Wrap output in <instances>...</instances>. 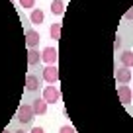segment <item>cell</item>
<instances>
[{"mask_svg": "<svg viewBox=\"0 0 133 133\" xmlns=\"http://www.w3.org/2000/svg\"><path fill=\"white\" fill-rule=\"evenodd\" d=\"M33 116H35V114H33V108L29 104H22L20 108H18V121H20V123H29V121L33 119Z\"/></svg>", "mask_w": 133, "mask_h": 133, "instance_id": "cell-1", "label": "cell"}, {"mask_svg": "<svg viewBox=\"0 0 133 133\" xmlns=\"http://www.w3.org/2000/svg\"><path fill=\"white\" fill-rule=\"evenodd\" d=\"M59 59V51L57 47H45L41 51V61H45V65H55Z\"/></svg>", "mask_w": 133, "mask_h": 133, "instance_id": "cell-2", "label": "cell"}, {"mask_svg": "<svg viewBox=\"0 0 133 133\" xmlns=\"http://www.w3.org/2000/svg\"><path fill=\"white\" fill-rule=\"evenodd\" d=\"M59 98H61V92H59L55 86H45L43 88V102L55 104V102H59Z\"/></svg>", "mask_w": 133, "mask_h": 133, "instance_id": "cell-3", "label": "cell"}, {"mask_svg": "<svg viewBox=\"0 0 133 133\" xmlns=\"http://www.w3.org/2000/svg\"><path fill=\"white\" fill-rule=\"evenodd\" d=\"M43 80H47L49 84L57 82L59 80V69L55 65H47L45 69H43Z\"/></svg>", "mask_w": 133, "mask_h": 133, "instance_id": "cell-4", "label": "cell"}, {"mask_svg": "<svg viewBox=\"0 0 133 133\" xmlns=\"http://www.w3.org/2000/svg\"><path fill=\"white\" fill-rule=\"evenodd\" d=\"M39 41H41V37H39V33L35 29H28L25 31V43H28L29 49H37Z\"/></svg>", "mask_w": 133, "mask_h": 133, "instance_id": "cell-5", "label": "cell"}, {"mask_svg": "<svg viewBox=\"0 0 133 133\" xmlns=\"http://www.w3.org/2000/svg\"><path fill=\"white\" fill-rule=\"evenodd\" d=\"M117 98H119V102H123V104H129L133 98V92L129 86H125V84H121V86H117Z\"/></svg>", "mask_w": 133, "mask_h": 133, "instance_id": "cell-6", "label": "cell"}, {"mask_svg": "<svg viewBox=\"0 0 133 133\" xmlns=\"http://www.w3.org/2000/svg\"><path fill=\"white\" fill-rule=\"evenodd\" d=\"M116 80L119 84H127L129 80H131V71H129L127 66H119L116 71Z\"/></svg>", "mask_w": 133, "mask_h": 133, "instance_id": "cell-7", "label": "cell"}, {"mask_svg": "<svg viewBox=\"0 0 133 133\" xmlns=\"http://www.w3.org/2000/svg\"><path fill=\"white\" fill-rule=\"evenodd\" d=\"M31 108H33L35 116H45L47 114V102H43V98H37V100H33Z\"/></svg>", "mask_w": 133, "mask_h": 133, "instance_id": "cell-8", "label": "cell"}, {"mask_svg": "<svg viewBox=\"0 0 133 133\" xmlns=\"http://www.w3.org/2000/svg\"><path fill=\"white\" fill-rule=\"evenodd\" d=\"M39 88V78L35 75H28V78H25V90H37Z\"/></svg>", "mask_w": 133, "mask_h": 133, "instance_id": "cell-9", "label": "cell"}, {"mask_svg": "<svg viewBox=\"0 0 133 133\" xmlns=\"http://www.w3.org/2000/svg\"><path fill=\"white\" fill-rule=\"evenodd\" d=\"M29 20H31V24H43V20H45V14H43V10L33 8V10H31V16H29Z\"/></svg>", "mask_w": 133, "mask_h": 133, "instance_id": "cell-10", "label": "cell"}, {"mask_svg": "<svg viewBox=\"0 0 133 133\" xmlns=\"http://www.w3.org/2000/svg\"><path fill=\"white\" fill-rule=\"evenodd\" d=\"M39 61H41V53H39L37 49H29V51H28V63H29L31 66H35Z\"/></svg>", "mask_w": 133, "mask_h": 133, "instance_id": "cell-11", "label": "cell"}, {"mask_svg": "<svg viewBox=\"0 0 133 133\" xmlns=\"http://www.w3.org/2000/svg\"><path fill=\"white\" fill-rule=\"evenodd\" d=\"M51 12H53L55 16H61V14L65 12V2H63V0H53V2H51Z\"/></svg>", "mask_w": 133, "mask_h": 133, "instance_id": "cell-12", "label": "cell"}, {"mask_svg": "<svg viewBox=\"0 0 133 133\" xmlns=\"http://www.w3.org/2000/svg\"><path fill=\"white\" fill-rule=\"evenodd\" d=\"M119 59H121V65L123 66H127V69L133 66V53L131 51H123V53L119 55Z\"/></svg>", "mask_w": 133, "mask_h": 133, "instance_id": "cell-13", "label": "cell"}, {"mask_svg": "<svg viewBox=\"0 0 133 133\" xmlns=\"http://www.w3.org/2000/svg\"><path fill=\"white\" fill-rule=\"evenodd\" d=\"M49 33H51V37H53V39L59 41V39H61V24H53L49 28Z\"/></svg>", "mask_w": 133, "mask_h": 133, "instance_id": "cell-14", "label": "cell"}, {"mask_svg": "<svg viewBox=\"0 0 133 133\" xmlns=\"http://www.w3.org/2000/svg\"><path fill=\"white\" fill-rule=\"evenodd\" d=\"M20 6L22 8H28V10H33L35 8V0H20Z\"/></svg>", "mask_w": 133, "mask_h": 133, "instance_id": "cell-15", "label": "cell"}, {"mask_svg": "<svg viewBox=\"0 0 133 133\" xmlns=\"http://www.w3.org/2000/svg\"><path fill=\"white\" fill-rule=\"evenodd\" d=\"M59 133H75V129H72L71 125H63V127L59 129Z\"/></svg>", "mask_w": 133, "mask_h": 133, "instance_id": "cell-16", "label": "cell"}, {"mask_svg": "<svg viewBox=\"0 0 133 133\" xmlns=\"http://www.w3.org/2000/svg\"><path fill=\"white\" fill-rule=\"evenodd\" d=\"M29 133H45V131H43V127H33Z\"/></svg>", "mask_w": 133, "mask_h": 133, "instance_id": "cell-17", "label": "cell"}, {"mask_svg": "<svg viewBox=\"0 0 133 133\" xmlns=\"http://www.w3.org/2000/svg\"><path fill=\"white\" fill-rule=\"evenodd\" d=\"M14 133H28V131H24V129H18V131H14Z\"/></svg>", "mask_w": 133, "mask_h": 133, "instance_id": "cell-18", "label": "cell"}, {"mask_svg": "<svg viewBox=\"0 0 133 133\" xmlns=\"http://www.w3.org/2000/svg\"><path fill=\"white\" fill-rule=\"evenodd\" d=\"M2 133H12V131H8V129H4V131H2Z\"/></svg>", "mask_w": 133, "mask_h": 133, "instance_id": "cell-19", "label": "cell"}, {"mask_svg": "<svg viewBox=\"0 0 133 133\" xmlns=\"http://www.w3.org/2000/svg\"><path fill=\"white\" fill-rule=\"evenodd\" d=\"M131 92H133V90H131Z\"/></svg>", "mask_w": 133, "mask_h": 133, "instance_id": "cell-20", "label": "cell"}]
</instances>
